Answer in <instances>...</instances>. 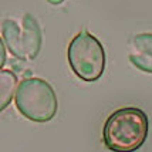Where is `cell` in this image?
<instances>
[{
	"instance_id": "6da1fadb",
	"label": "cell",
	"mask_w": 152,
	"mask_h": 152,
	"mask_svg": "<svg viewBox=\"0 0 152 152\" xmlns=\"http://www.w3.org/2000/svg\"><path fill=\"white\" fill-rule=\"evenodd\" d=\"M149 135V118L138 107H122L107 118L102 141L111 152H135Z\"/></svg>"
},
{
	"instance_id": "7a4b0ae2",
	"label": "cell",
	"mask_w": 152,
	"mask_h": 152,
	"mask_svg": "<svg viewBox=\"0 0 152 152\" xmlns=\"http://www.w3.org/2000/svg\"><path fill=\"white\" fill-rule=\"evenodd\" d=\"M14 98L19 113L33 122H48L58 111L56 91L43 78L30 77L23 80L17 87Z\"/></svg>"
},
{
	"instance_id": "3957f363",
	"label": "cell",
	"mask_w": 152,
	"mask_h": 152,
	"mask_svg": "<svg viewBox=\"0 0 152 152\" xmlns=\"http://www.w3.org/2000/svg\"><path fill=\"white\" fill-rule=\"evenodd\" d=\"M68 64L73 73L83 81L94 83L102 77L107 66L105 50L88 30L80 31L68 44Z\"/></svg>"
},
{
	"instance_id": "277c9868",
	"label": "cell",
	"mask_w": 152,
	"mask_h": 152,
	"mask_svg": "<svg viewBox=\"0 0 152 152\" xmlns=\"http://www.w3.org/2000/svg\"><path fill=\"white\" fill-rule=\"evenodd\" d=\"M1 33L7 50L16 58L31 61L39 56L43 44V33L33 14H24L21 26L13 19H6L1 23Z\"/></svg>"
},
{
	"instance_id": "5b68a950",
	"label": "cell",
	"mask_w": 152,
	"mask_h": 152,
	"mask_svg": "<svg viewBox=\"0 0 152 152\" xmlns=\"http://www.w3.org/2000/svg\"><path fill=\"white\" fill-rule=\"evenodd\" d=\"M128 57L134 67L152 74V33L135 34L128 44Z\"/></svg>"
},
{
	"instance_id": "8992f818",
	"label": "cell",
	"mask_w": 152,
	"mask_h": 152,
	"mask_svg": "<svg viewBox=\"0 0 152 152\" xmlns=\"http://www.w3.org/2000/svg\"><path fill=\"white\" fill-rule=\"evenodd\" d=\"M17 88V75L12 70H0V113L13 101Z\"/></svg>"
},
{
	"instance_id": "52a82bcc",
	"label": "cell",
	"mask_w": 152,
	"mask_h": 152,
	"mask_svg": "<svg viewBox=\"0 0 152 152\" xmlns=\"http://www.w3.org/2000/svg\"><path fill=\"white\" fill-rule=\"evenodd\" d=\"M6 64V47H4V41L0 39V70Z\"/></svg>"
},
{
	"instance_id": "ba28073f",
	"label": "cell",
	"mask_w": 152,
	"mask_h": 152,
	"mask_svg": "<svg viewBox=\"0 0 152 152\" xmlns=\"http://www.w3.org/2000/svg\"><path fill=\"white\" fill-rule=\"evenodd\" d=\"M50 3H53V4H58V3H61L63 0H48Z\"/></svg>"
}]
</instances>
